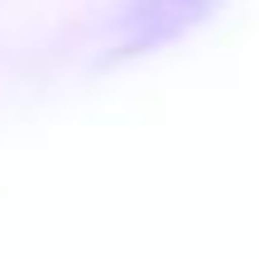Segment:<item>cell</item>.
Returning <instances> with one entry per match:
<instances>
[{"label":"cell","mask_w":259,"mask_h":259,"mask_svg":"<svg viewBox=\"0 0 259 259\" xmlns=\"http://www.w3.org/2000/svg\"><path fill=\"white\" fill-rule=\"evenodd\" d=\"M206 10H211V0H139L125 15V34L135 48H144V44H158V38H173L178 29L202 19Z\"/></svg>","instance_id":"obj_1"}]
</instances>
